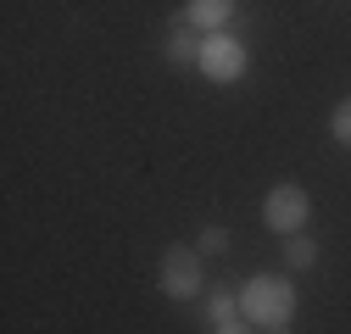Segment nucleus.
Wrapping results in <instances>:
<instances>
[{"instance_id":"0eeeda50","label":"nucleus","mask_w":351,"mask_h":334,"mask_svg":"<svg viewBox=\"0 0 351 334\" xmlns=\"http://www.w3.org/2000/svg\"><path fill=\"white\" fill-rule=\"evenodd\" d=\"M285 262H290V268H313V262H318V245L306 240V234H290V240H285Z\"/></svg>"},{"instance_id":"39448f33","label":"nucleus","mask_w":351,"mask_h":334,"mask_svg":"<svg viewBox=\"0 0 351 334\" xmlns=\"http://www.w3.org/2000/svg\"><path fill=\"white\" fill-rule=\"evenodd\" d=\"M229 17H234V0H190V6H184V23L206 28V34H217Z\"/></svg>"},{"instance_id":"7ed1b4c3","label":"nucleus","mask_w":351,"mask_h":334,"mask_svg":"<svg viewBox=\"0 0 351 334\" xmlns=\"http://www.w3.org/2000/svg\"><path fill=\"white\" fill-rule=\"evenodd\" d=\"M162 290H167V296H195V290H201V250L167 245V257H162Z\"/></svg>"},{"instance_id":"6e6552de","label":"nucleus","mask_w":351,"mask_h":334,"mask_svg":"<svg viewBox=\"0 0 351 334\" xmlns=\"http://www.w3.org/2000/svg\"><path fill=\"white\" fill-rule=\"evenodd\" d=\"M329 134H335L340 145H351V101H340V106H335V117H329Z\"/></svg>"},{"instance_id":"423d86ee","label":"nucleus","mask_w":351,"mask_h":334,"mask_svg":"<svg viewBox=\"0 0 351 334\" xmlns=\"http://www.w3.org/2000/svg\"><path fill=\"white\" fill-rule=\"evenodd\" d=\"M167 56H173V62H184V67L201 62V39H195L190 28H173V34H167Z\"/></svg>"},{"instance_id":"f257e3e1","label":"nucleus","mask_w":351,"mask_h":334,"mask_svg":"<svg viewBox=\"0 0 351 334\" xmlns=\"http://www.w3.org/2000/svg\"><path fill=\"white\" fill-rule=\"evenodd\" d=\"M240 312L256 318V323H268V329H285L290 312H295V290H290V279H279V273H256V279L240 290Z\"/></svg>"},{"instance_id":"9d476101","label":"nucleus","mask_w":351,"mask_h":334,"mask_svg":"<svg viewBox=\"0 0 351 334\" xmlns=\"http://www.w3.org/2000/svg\"><path fill=\"white\" fill-rule=\"evenodd\" d=\"M201 257H212V250H229V229H201Z\"/></svg>"},{"instance_id":"9b49d317","label":"nucleus","mask_w":351,"mask_h":334,"mask_svg":"<svg viewBox=\"0 0 351 334\" xmlns=\"http://www.w3.org/2000/svg\"><path fill=\"white\" fill-rule=\"evenodd\" d=\"M217 334H251V329H245V323H234V318H229V323H217Z\"/></svg>"},{"instance_id":"f8f14e48","label":"nucleus","mask_w":351,"mask_h":334,"mask_svg":"<svg viewBox=\"0 0 351 334\" xmlns=\"http://www.w3.org/2000/svg\"><path fill=\"white\" fill-rule=\"evenodd\" d=\"M268 334H285V329H268Z\"/></svg>"},{"instance_id":"1a4fd4ad","label":"nucleus","mask_w":351,"mask_h":334,"mask_svg":"<svg viewBox=\"0 0 351 334\" xmlns=\"http://www.w3.org/2000/svg\"><path fill=\"white\" fill-rule=\"evenodd\" d=\"M234 307H240L234 290H212V318H217V323H229V318H234Z\"/></svg>"},{"instance_id":"20e7f679","label":"nucleus","mask_w":351,"mask_h":334,"mask_svg":"<svg viewBox=\"0 0 351 334\" xmlns=\"http://www.w3.org/2000/svg\"><path fill=\"white\" fill-rule=\"evenodd\" d=\"M240 45H229V39H206V45H201V67L212 73V78H234L240 73Z\"/></svg>"},{"instance_id":"f03ea898","label":"nucleus","mask_w":351,"mask_h":334,"mask_svg":"<svg viewBox=\"0 0 351 334\" xmlns=\"http://www.w3.org/2000/svg\"><path fill=\"white\" fill-rule=\"evenodd\" d=\"M306 212H313V201H306L301 184H274L268 201H262V218H268V229H279V234H301Z\"/></svg>"}]
</instances>
